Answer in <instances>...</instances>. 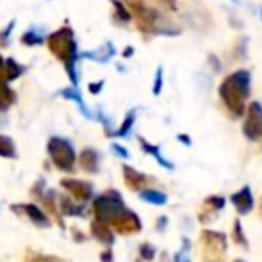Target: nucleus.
<instances>
[{
  "instance_id": "obj_1",
  "label": "nucleus",
  "mask_w": 262,
  "mask_h": 262,
  "mask_svg": "<svg viewBox=\"0 0 262 262\" xmlns=\"http://www.w3.org/2000/svg\"><path fill=\"white\" fill-rule=\"evenodd\" d=\"M250 72L239 70L228 75L220 86V97L234 116L245 114V100L250 95Z\"/></svg>"
},
{
  "instance_id": "obj_2",
  "label": "nucleus",
  "mask_w": 262,
  "mask_h": 262,
  "mask_svg": "<svg viewBox=\"0 0 262 262\" xmlns=\"http://www.w3.org/2000/svg\"><path fill=\"white\" fill-rule=\"evenodd\" d=\"M130 11H134L136 18H138L139 29L143 32H156V34H179L177 29L171 27L168 20H164L161 13L156 9H148L141 0H128Z\"/></svg>"
},
{
  "instance_id": "obj_3",
  "label": "nucleus",
  "mask_w": 262,
  "mask_h": 262,
  "mask_svg": "<svg viewBox=\"0 0 262 262\" xmlns=\"http://www.w3.org/2000/svg\"><path fill=\"white\" fill-rule=\"evenodd\" d=\"M93 209H95V216H97L98 221L113 225V221L125 210L123 198H121V194L118 193V191H107V193L100 194V196L95 200Z\"/></svg>"
},
{
  "instance_id": "obj_4",
  "label": "nucleus",
  "mask_w": 262,
  "mask_h": 262,
  "mask_svg": "<svg viewBox=\"0 0 262 262\" xmlns=\"http://www.w3.org/2000/svg\"><path fill=\"white\" fill-rule=\"evenodd\" d=\"M49 49L57 55L61 61L66 62L68 70H72L73 59H75V41H73V34L68 27L59 29L49 38Z\"/></svg>"
},
{
  "instance_id": "obj_5",
  "label": "nucleus",
  "mask_w": 262,
  "mask_h": 262,
  "mask_svg": "<svg viewBox=\"0 0 262 262\" xmlns=\"http://www.w3.org/2000/svg\"><path fill=\"white\" fill-rule=\"evenodd\" d=\"M49 154L50 159L61 171H72L75 166V152L70 141L62 138H52L49 141Z\"/></svg>"
},
{
  "instance_id": "obj_6",
  "label": "nucleus",
  "mask_w": 262,
  "mask_h": 262,
  "mask_svg": "<svg viewBox=\"0 0 262 262\" xmlns=\"http://www.w3.org/2000/svg\"><path fill=\"white\" fill-rule=\"evenodd\" d=\"M243 132H245V136L250 141H257L262 136V105L259 102H252L248 105Z\"/></svg>"
},
{
  "instance_id": "obj_7",
  "label": "nucleus",
  "mask_w": 262,
  "mask_h": 262,
  "mask_svg": "<svg viewBox=\"0 0 262 262\" xmlns=\"http://www.w3.org/2000/svg\"><path fill=\"white\" fill-rule=\"evenodd\" d=\"M202 243L205 245V255L207 257H220L227 250V237L220 232L205 230L202 234Z\"/></svg>"
},
{
  "instance_id": "obj_8",
  "label": "nucleus",
  "mask_w": 262,
  "mask_h": 262,
  "mask_svg": "<svg viewBox=\"0 0 262 262\" xmlns=\"http://www.w3.org/2000/svg\"><path fill=\"white\" fill-rule=\"evenodd\" d=\"M61 186L72 194L75 200L79 202H88L93 196V186L90 182H84V180H75V179H62Z\"/></svg>"
},
{
  "instance_id": "obj_9",
  "label": "nucleus",
  "mask_w": 262,
  "mask_h": 262,
  "mask_svg": "<svg viewBox=\"0 0 262 262\" xmlns=\"http://www.w3.org/2000/svg\"><path fill=\"white\" fill-rule=\"evenodd\" d=\"M113 227L116 228L120 234H136L141 230V221L132 210L125 209L116 220L113 221Z\"/></svg>"
},
{
  "instance_id": "obj_10",
  "label": "nucleus",
  "mask_w": 262,
  "mask_h": 262,
  "mask_svg": "<svg viewBox=\"0 0 262 262\" xmlns=\"http://www.w3.org/2000/svg\"><path fill=\"white\" fill-rule=\"evenodd\" d=\"M232 204L235 205L239 214H248L253 209V198L250 193V187H243L239 193L232 194Z\"/></svg>"
},
{
  "instance_id": "obj_11",
  "label": "nucleus",
  "mask_w": 262,
  "mask_h": 262,
  "mask_svg": "<svg viewBox=\"0 0 262 262\" xmlns=\"http://www.w3.org/2000/svg\"><path fill=\"white\" fill-rule=\"evenodd\" d=\"M123 179H125V184L134 191L143 189V187L146 186V182H148V179H146L143 173L136 171L130 166H123Z\"/></svg>"
},
{
  "instance_id": "obj_12",
  "label": "nucleus",
  "mask_w": 262,
  "mask_h": 262,
  "mask_svg": "<svg viewBox=\"0 0 262 262\" xmlns=\"http://www.w3.org/2000/svg\"><path fill=\"white\" fill-rule=\"evenodd\" d=\"M80 168L88 173H97L98 171V166H100V156H98L95 150L91 148H86L82 150L80 154Z\"/></svg>"
},
{
  "instance_id": "obj_13",
  "label": "nucleus",
  "mask_w": 262,
  "mask_h": 262,
  "mask_svg": "<svg viewBox=\"0 0 262 262\" xmlns=\"http://www.w3.org/2000/svg\"><path fill=\"white\" fill-rule=\"evenodd\" d=\"M21 209H24V212L27 214L29 217H31V221L34 225H38V227H43V228H47V227H50V220L47 217V214L43 212L39 207H36V205H32V204H24L21 205Z\"/></svg>"
},
{
  "instance_id": "obj_14",
  "label": "nucleus",
  "mask_w": 262,
  "mask_h": 262,
  "mask_svg": "<svg viewBox=\"0 0 262 262\" xmlns=\"http://www.w3.org/2000/svg\"><path fill=\"white\" fill-rule=\"evenodd\" d=\"M91 232H93V235L100 243H104V245H107V246L113 245L114 235H113V232H111V228L107 223H102V221L95 220L93 223H91Z\"/></svg>"
},
{
  "instance_id": "obj_15",
  "label": "nucleus",
  "mask_w": 262,
  "mask_h": 262,
  "mask_svg": "<svg viewBox=\"0 0 262 262\" xmlns=\"http://www.w3.org/2000/svg\"><path fill=\"white\" fill-rule=\"evenodd\" d=\"M11 104H13V91L9 90L6 79L0 73V111H6Z\"/></svg>"
},
{
  "instance_id": "obj_16",
  "label": "nucleus",
  "mask_w": 262,
  "mask_h": 262,
  "mask_svg": "<svg viewBox=\"0 0 262 262\" xmlns=\"http://www.w3.org/2000/svg\"><path fill=\"white\" fill-rule=\"evenodd\" d=\"M0 73H2L6 80H14L16 77L21 75V66H18L13 59H7L2 68H0Z\"/></svg>"
},
{
  "instance_id": "obj_17",
  "label": "nucleus",
  "mask_w": 262,
  "mask_h": 262,
  "mask_svg": "<svg viewBox=\"0 0 262 262\" xmlns=\"http://www.w3.org/2000/svg\"><path fill=\"white\" fill-rule=\"evenodd\" d=\"M139 196H141L145 202H148V204H154V205H164L166 202H168V196H166L164 193H161V191H156V189L141 191V194H139Z\"/></svg>"
},
{
  "instance_id": "obj_18",
  "label": "nucleus",
  "mask_w": 262,
  "mask_h": 262,
  "mask_svg": "<svg viewBox=\"0 0 262 262\" xmlns=\"http://www.w3.org/2000/svg\"><path fill=\"white\" fill-rule=\"evenodd\" d=\"M139 143H141V148L145 150L146 154H152V156L157 159V162H159V164H162V166H164V168H168V169H171V168H173V164H171V162H168L164 157L161 156V152H159V146L150 145V143H146L143 138H139Z\"/></svg>"
},
{
  "instance_id": "obj_19",
  "label": "nucleus",
  "mask_w": 262,
  "mask_h": 262,
  "mask_svg": "<svg viewBox=\"0 0 262 262\" xmlns=\"http://www.w3.org/2000/svg\"><path fill=\"white\" fill-rule=\"evenodd\" d=\"M61 209L64 214L68 216H79V214L84 212V204H73L72 200H68L66 196L61 198Z\"/></svg>"
},
{
  "instance_id": "obj_20",
  "label": "nucleus",
  "mask_w": 262,
  "mask_h": 262,
  "mask_svg": "<svg viewBox=\"0 0 262 262\" xmlns=\"http://www.w3.org/2000/svg\"><path fill=\"white\" fill-rule=\"evenodd\" d=\"M0 156H2V157H7V159L16 157L14 143H13V139L7 138V136H0Z\"/></svg>"
},
{
  "instance_id": "obj_21",
  "label": "nucleus",
  "mask_w": 262,
  "mask_h": 262,
  "mask_svg": "<svg viewBox=\"0 0 262 262\" xmlns=\"http://www.w3.org/2000/svg\"><path fill=\"white\" fill-rule=\"evenodd\" d=\"M134 120H136V113L132 111V113L127 114V118H125L123 125H121V127L118 128V132H114V134H116V136H127L128 130L132 128V125H134Z\"/></svg>"
},
{
  "instance_id": "obj_22",
  "label": "nucleus",
  "mask_w": 262,
  "mask_h": 262,
  "mask_svg": "<svg viewBox=\"0 0 262 262\" xmlns=\"http://www.w3.org/2000/svg\"><path fill=\"white\" fill-rule=\"evenodd\" d=\"M225 205V200L221 196H210L205 200V209L210 210V212H216V210L223 209Z\"/></svg>"
},
{
  "instance_id": "obj_23",
  "label": "nucleus",
  "mask_w": 262,
  "mask_h": 262,
  "mask_svg": "<svg viewBox=\"0 0 262 262\" xmlns=\"http://www.w3.org/2000/svg\"><path fill=\"white\" fill-rule=\"evenodd\" d=\"M234 241H235V243H239V245H243V246L248 245V241H246V237H245V235H243L241 221H239V220L234 223Z\"/></svg>"
},
{
  "instance_id": "obj_24",
  "label": "nucleus",
  "mask_w": 262,
  "mask_h": 262,
  "mask_svg": "<svg viewBox=\"0 0 262 262\" xmlns=\"http://www.w3.org/2000/svg\"><path fill=\"white\" fill-rule=\"evenodd\" d=\"M139 255H141L143 260H152L156 257V248L150 245H141L139 246Z\"/></svg>"
},
{
  "instance_id": "obj_25",
  "label": "nucleus",
  "mask_w": 262,
  "mask_h": 262,
  "mask_svg": "<svg viewBox=\"0 0 262 262\" xmlns=\"http://www.w3.org/2000/svg\"><path fill=\"white\" fill-rule=\"evenodd\" d=\"M113 4H114V7H116V11H118V16L121 18L123 21H128L130 20V13H128L127 9H125V6L121 2H118V0H113Z\"/></svg>"
},
{
  "instance_id": "obj_26",
  "label": "nucleus",
  "mask_w": 262,
  "mask_h": 262,
  "mask_svg": "<svg viewBox=\"0 0 262 262\" xmlns=\"http://www.w3.org/2000/svg\"><path fill=\"white\" fill-rule=\"evenodd\" d=\"M187 250H189V243H187V239H184V248L179 253H175V262H189Z\"/></svg>"
},
{
  "instance_id": "obj_27",
  "label": "nucleus",
  "mask_w": 262,
  "mask_h": 262,
  "mask_svg": "<svg viewBox=\"0 0 262 262\" xmlns=\"http://www.w3.org/2000/svg\"><path fill=\"white\" fill-rule=\"evenodd\" d=\"M161 88H162V70H157V75H156V86H154V93L159 95L161 93Z\"/></svg>"
},
{
  "instance_id": "obj_28",
  "label": "nucleus",
  "mask_w": 262,
  "mask_h": 262,
  "mask_svg": "<svg viewBox=\"0 0 262 262\" xmlns=\"http://www.w3.org/2000/svg\"><path fill=\"white\" fill-rule=\"evenodd\" d=\"M113 150L118 154V156H121V157H128V152H127V150L121 148L120 145H113Z\"/></svg>"
},
{
  "instance_id": "obj_29",
  "label": "nucleus",
  "mask_w": 262,
  "mask_h": 262,
  "mask_svg": "<svg viewBox=\"0 0 262 262\" xmlns=\"http://www.w3.org/2000/svg\"><path fill=\"white\" fill-rule=\"evenodd\" d=\"M32 262H62L61 259H55V257H38Z\"/></svg>"
},
{
  "instance_id": "obj_30",
  "label": "nucleus",
  "mask_w": 262,
  "mask_h": 262,
  "mask_svg": "<svg viewBox=\"0 0 262 262\" xmlns=\"http://www.w3.org/2000/svg\"><path fill=\"white\" fill-rule=\"evenodd\" d=\"M100 259L104 262H113V252H111V250H105V252L100 255Z\"/></svg>"
},
{
  "instance_id": "obj_31",
  "label": "nucleus",
  "mask_w": 262,
  "mask_h": 262,
  "mask_svg": "<svg viewBox=\"0 0 262 262\" xmlns=\"http://www.w3.org/2000/svg\"><path fill=\"white\" fill-rule=\"evenodd\" d=\"M161 2L164 4V6L168 7V9H171V11L177 9V2H175V0H161Z\"/></svg>"
},
{
  "instance_id": "obj_32",
  "label": "nucleus",
  "mask_w": 262,
  "mask_h": 262,
  "mask_svg": "<svg viewBox=\"0 0 262 262\" xmlns=\"http://www.w3.org/2000/svg\"><path fill=\"white\" fill-rule=\"evenodd\" d=\"M180 141L186 143V145H191V139L187 138V136H180Z\"/></svg>"
},
{
  "instance_id": "obj_33",
  "label": "nucleus",
  "mask_w": 262,
  "mask_h": 262,
  "mask_svg": "<svg viewBox=\"0 0 262 262\" xmlns=\"http://www.w3.org/2000/svg\"><path fill=\"white\" fill-rule=\"evenodd\" d=\"M100 86H102V84H98V86H90V90L95 93V91H98V90H100Z\"/></svg>"
},
{
  "instance_id": "obj_34",
  "label": "nucleus",
  "mask_w": 262,
  "mask_h": 262,
  "mask_svg": "<svg viewBox=\"0 0 262 262\" xmlns=\"http://www.w3.org/2000/svg\"><path fill=\"white\" fill-rule=\"evenodd\" d=\"M2 66H4V64H2V59H0V68H2Z\"/></svg>"
},
{
  "instance_id": "obj_35",
  "label": "nucleus",
  "mask_w": 262,
  "mask_h": 262,
  "mask_svg": "<svg viewBox=\"0 0 262 262\" xmlns=\"http://www.w3.org/2000/svg\"><path fill=\"white\" fill-rule=\"evenodd\" d=\"M260 212H262V204H260Z\"/></svg>"
},
{
  "instance_id": "obj_36",
  "label": "nucleus",
  "mask_w": 262,
  "mask_h": 262,
  "mask_svg": "<svg viewBox=\"0 0 262 262\" xmlns=\"http://www.w3.org/2000/svg\"><path fill=\"white\" fill-rule=\"evenodd\" d=\"M210 262H217V260H210Z\"/></svg>"
},
{
  "instance_id": "obj_37",
  "label": "nucleus",
  "mask_w": 262,
  "mask_h": 262,
  "mask_svg": "<svg viewBox=\"0 0 262 262\" xmlns=\"http://www.w3.org/2000/svg\"><path fill=\"white\" fill-rule=\"evenodd\" d=\"M237 262H241V260H237Z\"/></svg>"
},
{
  "instance_id": "obj_38",
  "label": "nucleus",
  "mask_w": 262,
  "mask_h": 262,
  "mask_svg": "<svg viewBox=\"0 0 262 262\" xmlns=\"http://www.w3.org/2000/svg\"><path fill=\"white\" fill-rule=\"evenodd\" d=\"M260 14H262V11H260Z\"/></svg>"
}]
</instances>
